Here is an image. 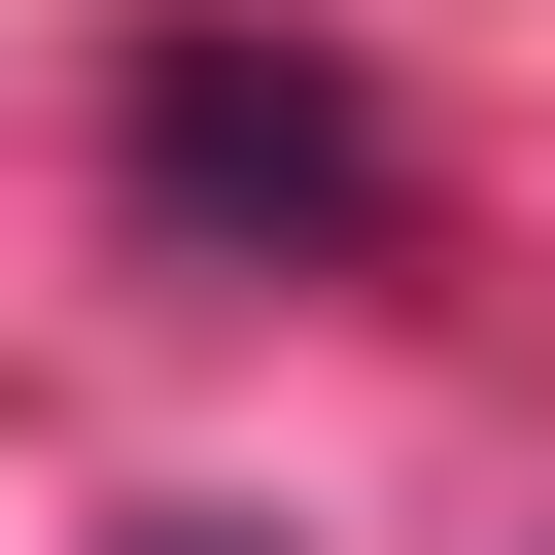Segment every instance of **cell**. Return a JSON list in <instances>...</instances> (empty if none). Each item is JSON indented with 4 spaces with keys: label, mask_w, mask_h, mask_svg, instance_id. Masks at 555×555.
I'll return each mask as SVG.
<instances>
[{
    "label": "cell",
    "mask_w": 555,
    "mask_h": 555,
    "mask_svg": "<svg viewBox=\"0 0 555 555\" xmlns=\"http://www.w3.org/2000/svg\"><path fill=\"white\" fill-rule=\"evenodd\" d=\"M139 208H173V243H382L416 173H382L347 69H278V35H139Z\"/></svg>",
    "instance_id": "cell-1"
},
{
    "label": "cell",
    "mask_w": 555,
    "mask_h": 555,
    "mask_svg": "<svg viewBox=\"0 0 555 555\" xmlns=\"http://www.w3.org/2000/svg\"><path fill=\"white\" fill-rule=\"evenodd\" d=\"M139 555H243V520H139Z\"/></svg>",
    "instance_id": "cell-2"
}]
</instances>
